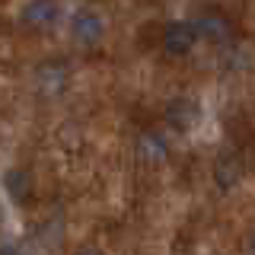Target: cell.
<instances>
[{
  "mask_svg": "<svg viewBox=\"0 0 255 255\" xmlns=\"http://www.w3.org/2000/svg\"><path fill=\"white\" fill-rule=\"evenodd\" d=\"M77 255H102V252H96V249H83V252H77Z\"/></svg>",
  "mask_w": 255,
  "mask_h": 255,
  "instance_id": "cell-11",
  "label": "cell"
},
{
  "mask_svg": "<svg viewBox=\"0 0 255 255\" xmlns=\"http://www.w3.org/2000/svg\"><path fill=\"white\" fill-rule=\"evenodd\" d=\"M58 16H61L58 0H26L19 10V22L32 32H48L58 26Z\"/></svg>",
  "mask_w": 255,
  "mask_h": 255,
  "instance_id": "cell-2",
  "label": "cell"
},
{
  "mask_svg": "<svg viewBox=\"0 0 255 255\" xmlns=\"http://www.w3.org/2000/svg\"><path fill=\"white\" fill-rule=\"evenodd\" d=\"M3 188H6V195H10L16 204H22L29 198V191H32L29 172L26 169H6L3 172Z\"/></svg>",
  "mask_w": 255,
  "mask_h": 255,
  "instance_id": "cell-9",
  "label": "cell"
},
{
  "mask_svg": "<svg viewBox=\"0 0 255 255\" xmlns=\"http://www.w3.org/2000/svg\"><path fill=\"white\" fill-rule=\"evenodd\" d=\"M70 35H74L80 45H93L106 35V19L96 10H77L74 19H70Z\"/></svg>",
  "mask_w": 255,
  "mask_h": 255,
  "instance_id": "cell-3",
  "label": "cell"
},
{
  "mask_svg": "<svg viewBox=\"0 0 255 255\" xmlns=\"http://www.w3.org/2000/svg\"><path fill=\"white\" fill-rule=\"evenodd\" d=\"M198 26L195 19H172L169 26L163 29V51L169 58H185L191 54V48L198 45Z\"/></svg>",
  "mask_w": 255,
  "mask_h": 255,
  "instance_id": "cell-1",
  "label": "cell"
},
{
  "mask_svg": "<svg viewBox=\"0 0 255 255\" xmlns=\"http://www.w3.org/2000/svg\"><path fill=\"white\" fill-rule=\"evenodd\" d=\"M239 179H243V159H239L236 150H230V153H223L217 163H214V182H217L223 191H230V188L239 185Z\"/></svg>",
  "mask_w": 255,
  "mask_h": 255,
  "instance_id": "cell-6",
  "label": "cell"
},
{
  "mask_svg": "<svg viewBox=\"0 0 255 255\" xmlns=\"http://www.w3.org/2000/svg\"><path fill=\"white\" fill-rule=\"evenodd\" d=\"M198 118H201V109H198V102L188 99V96H179V99H172L169 106H166V122H169L175 131H191V128L198 125Z\"/></svg>",
  "mask_w": 255,
  "mask_h": 255,
  "instance_id": "cell-5",
  "label": "cell"
},
{
  "mask_svg": "<svg viewBox=\"0 0 255 255\" xmlns=\"http://www.w3.org/2000/svg\"><path fill=\"white\" fill-rule=\"evenodd\" d=\"M246 249H249V255H255V230L249 233V243H246Z\"/></svg>",
  "mask_w": 255,
  "mask_h": 255,
  "instance_id": "cell-10",
  "label": "cell"
},
{
  "mask_svg": "<svg viewBox=\"0 0 255 255\" xmlns=\"http://www.w3.org/2000/svg\"><path fill=\"white\" fill-rule=\"evenodd\" d=\"M195 26H198V35L207 38V42H214V45H223V42H230L233 38V22L227 19L223 13H201L195 19Z\"/></svg>",
  "mask_w": 255,
  "mask_h": 255,
  "instance_id": "cell-4",
  "label": "cell"
},
{
  "mask_svg": "<svg viewBox=\"0 0 255 255\" xmlns=\"http://www.w3.org/2000/svg\"><path fill=\"white\" fill-rule=\"evenodd\" d=\"M137 153L150 163H159V159L169 156V140L163 137L159 131H143L140 140H137Z\"/></svg>",
  "mask_w": 255,
  "mask_h": 255,
  "instance_id": "cell-8",
  "label": "cell"
},
{
  "mask_svg": "<svg viewBox=\"0 0 255 255\" xmlns=\"http://www.w3.org/2000/svg\"><path fill=\"white\" fill-rule=\"evenodd\" d=\"M35 77H38V83H42V90L48 96H54V93L64 90V83H67V64L64 61H45Z\"/></svg>",
  "mask_w": 255,
  "mask_h": 255,
  "instance_id": "cell-7",
  "label": "cell"
}]
</instances>
